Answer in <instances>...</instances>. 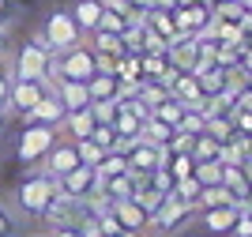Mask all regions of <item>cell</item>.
<instances>
[{"label":"cell","instance_id":"cell-42","mask_svg":"<svg viewBox=\"0 0 252 237\" xmlns=\"http://www.w3.org/2000/svg\"><path fill=\"white\" fill-rule=\"evenodd\" d=\"M245 49H252V27L245 31Z\"/></svg>","mask_w":252,"mask_h":237},{"label":"cell","instance_id":"cell-26","mask_svg":"<svg viewBox=\"0 0 252 237\" xmlns=\"http://www.w3.org/2000/svg\"><path fill=\"white\" fill-rule=\"evenodd\" d=\"M185 109H189V105L181 102V98H173V94H169V98H162V102H158L151 113H155L158 121H166V124H173V128H177L181 117H185Z\"/></svg>","mask_w":252,"mask_h":237},{"label":"cell","instance_id":"cell-20","mask_svg":"<svg viewBox=\"0 0 252 237\" xmlns=\"http://www.w3.org/2000/svg\"><path fill=\"white\" fill-rule=\"evenodd\" d=\"M53 91L61 94L64 109H83V105H91V94H87V83H68V79H57V83H53Z\"/></svg>","mask_w":252,"mask_h":237},{"label":"cell","instance_id":"cell-1","mask_svg":"<svg viewBox=\"0 0 252 237\" xmlns=\"http://www.w3.org/2000/svg\"><path fill=\"white\" fill-rule=\"evenodd\" d=\"M11 207L19 211L23 222H53V218H64V207H72V203L61 196L57 177H49L42 166H34L19 177Z\"/></svg>","mask_w":252,"mask_h":237},{"label":"cell","instance_id":"cell-3","mask_svg":"<svg viewBox=\"0 0 252 237\" xmlns=\"http://www.w3.org/2000/svg\"><path fill=\"white\" fill-rule=\"evenodd\" d=\"M53 61H57V53H53L38 34H31V38L19 45V53L11 57V72L23 75V79H49L53 83Z\"/></svg>","mask_w":252,"mask_h":237},{"label":"cell","instance_id":"cell-13","mask_svg":"<svg viewBox=\"0 0 252 237\" xmlns=\"http://www.w3.org/2000/svg\"><path fill=\"white\" fill-rule=\"evenodd\" d=\"M64 113H68V109H64L61 94H57V91H49V94L42 98V102H38V105L31 109V113H27V121H23V124H45V128H61Z\"/></svg>","mask_w":252,"mask_h":237},{"label":"cell","instance_id":"cell-4","mask_svg":"<svg viewBox=\"0 0 252 237\" xmlns=\"http://www.w3.org/2000/svg\"><path fill=\"white\" fill-rule=\"evenodd\" d=\"M98 72V53L91 41H79L72 49L57 53V61H53V83L57 79H68V83H87L91 75Z\"/></svg>","mask_w":252,"mask_h":237},{"label":"cell","instance_id":"cell-30","mask_svg":"<svg viewBox=\"0 0 252 237\" xmlns=\"http://www.w3.org/2000/svg\"><path fill=\"white\" fill-rule=\"evenodd\" d=\"M166 169L173 173V181H185V177L196 173V158H192V155H169Z\"/></svg>","mask_w":252,"mask_h":237},{"label":"cell","instance_id":"cell-10","mask_svg":"<svg viewBox=\"0 0 252 237\" xmlns=\"http://www.w3.org/2000/svg\"><path fill=\"white\" fill-rule=\"evenodd\" d=\"M75 166H79V151H75V139H68V135H57V143L49 147V155L42 158V169L49 177H57L61 181L64 173H72Z\"/></svg>","mask_w":252,"mask_h":237},{"label":"cell","instance_id":"cell-2","mask_svg":"<svg viewBox=\"0 0 252 237\" xmlns=\"http://www.w3.org/2000/svg\"><path fill=\"white\" fill-rule=\"evenodd\" d=\"M34 34H38L53 53H64V49H72V45H79V41L87 38L68 4H53L42 19H38V31H34Z\"/></svg>","mask_w":252,"mask_h":237},{"label":"cell","instance_id":"cell-19","mask_svg":"<svg viewBox=\"0 0 252 237\" xmlns=\"http://www.w3.org/2000/svg\"><path fill=\"white\" fill-rule=\"evenodd\" d=\"M87 94L91 102H109V98H121V79L113 72H94L87 79Z\"/></svg>","mask_w":252,"mask_h":237},{"label":"cell","instance_id":"cell-36","mask_svg":"<svg viewBox=\"0 0 252 237\" xmlns=\"http://www.w3.org/2000/svg\"><path fill=\"white\" fill-rule=\"evenodd\" d=\"M19 19V0H0V31H11Z\"/></svg>","mask_w":252,"mask_h":237},{"label":"cell","instance_id":"cell-28","mask_svg":"<svg viewBox=\"0 0 252 237\" xmlns=\"http://www.w3.org/2000/svg\"><path fill=\"white\" fill-rule=\"evenodd\" d=\"M94 169H98V177H117V173H128V158H125V151H105V155H102V162H98Z\"/></svg>","mask_w":252,"mask_h":237},{"label":"cell","instance_id":"cell-38","mask_svg":"<svg viewBox=\"0 0 252 237\" xmlns=\"http://www.w3.org/2000/svg\"><path fill=\"white\" fill-rule=\"evenodd\" d=\"M226 237H252V211L249 207H241V215H237V222L230 226Z\"/></svg>","mask_w":252,"mask_h":237},{"label":"cell","instance_id":"cell-31","mask_svg":"<svg viewBox=\"0 0 252 237\" xmlns=\"http://www.w3.org/2000/svg\"><path fill=\"white\" fill-rule=\"evenodd\" d=\"M219 203H233V196H230L222 185H207V188L200 192V200H196V207H200V211H203V207H219Z\"/></svg>","mask_w":252,"mask_h":237},{"label":"cell","instance_id":"cell-39","mask_svg":"<svg viewBox=\"0 0 252 237\" xmlns=\"http://www.w3.org/2000/svg\"><path fill=\"white\" fill-rule=\"evenodd\" d=\"M177 4H181V0H155L158 11H177Z\"/></svg>","mask_w":252,"mask_h":237},{"label":"cell","instance_id":"cell-18","mask_svg":"<svg viewBox=\"0 0 252 237\" xmlns=\"http://www.w3.org/2000/svg\"><path fill=\"white\" fill-rule=\"evenodd\" d=\"M222 188L233 196V203H249V192H252V181L241 166H222Z\"/></svg>","mask_w":252,"mask_h":237},{"label":"cell","instance_id":"cell-6","mask_svg":"<svg viewBox=\"0 0 252 237\" xmlns=\"http://www.w3.org/2000/svg\"><path fill=\"white\" fill-rule=\"evenodd\" d=\"M49 91H53L49 79H23V75H11V87H8V117L27 121V113H31V109L42 102Z\"/></svg>","mask_w":252,"mask_h":237},{"label":"cell","instance_id":"cell-17","mask_svg":"<svg viewBox=\"0 0 252 237\" xmlns=\"http://www.w3.org/2000/svg\"><path fill=\"white\" fill-rule=\"evenodd\" d=\"M113 75L121 79V91L139 87V79H143V61H139V53H121L113 61Z\"/></svg>","mask_w":252,"mask_h":237},{"label":"cell","instance_id":"cell-25","mask_svg":"<svg viewBox=\"0 0 252 237\" xmlns=\"http://www.w3.org/2000/svg\"><path fill=\"white\" fill-rule=\"evenodd\" d=\"M23 234V218L19 211L11 207V200L0 196V237H19Z\"/></svg>","mask_w":252,"mask_h":237},{"label":"cell","instance_id":"cell-5","mask_svg":"<svg viewBox=\"0 0 252 237\" xmlns=\"http://www.w3.org/2000/svg\"><path fill=\"white\" fill-rule=\"evenodd\" d=\"M61 128H45V124H23L19 139H15V158H19L27 169L42 166V158L49 155V147L57 143Z\"/></svg>","mask_w":252,"mask_h":237},{"label":"cell","instance_id":"cell-23","mask_svg":"<svg viewBox=\"0 0 252 237\" xmlns=\"http://www.w3.org/2000/svg\"><path fill=\"white\" fill-rule=\"evenodd\" d=\"M203 132H207L211 139H219V143H230L233 135H237V128H233V113H230V109H222V113L207 117V128H203Z\"/></svg>","mask_w":252,"mask_h":237},{"label":"cell","instance_id":"cell-33","mask_svg":"<svg viewBox=\"0 0 252 237\" xmlns=\"http://www.w3.org/2000/svg\"><path fill=\"white\" fill-rule=\"evenodd\" d=\"M196 181H200L203 188L222 185V162H196Z\"/></svg>","mask_w":252,"mask_h":237},{"label":"cell","instance_id":"cell-40","mask_svg":"<svg viewBox=\"0 0 252 237\" xmlns=\"http://www.w3.org/2000/svg\"><path fill=\"white\" fill-rule=\"evenodd\" d=\"M8 121H11L8 109H0V139H4V132H8Z\"/></svg>","mask_w":252,"mask_h":237},{"label":"cell","instance_id":"cell-16","mask_svg":"<svg viewBox=\"0 0 252 237\" xmlns=\"http://www.w3.org/2000/svg\"><path fill=\"white\" fill-rule=\"evenodd\" d=\"M75 15V23L83 27V34H94L102 27V15H105V0H72L68 4Z\"/></svg>","mask_w":252,"mask_h":237},{"label":"cell","instance_id":"cell-34","mask_svg":"<svg viewBox=\"0 0 252 237\" xmlns=\"http://www.w3.org/2000/svg\"><path fill=\"white\" fill-rule=\"evenodd\" d=\"M75 151H79V162H87V166H98V162H102V155H105L91 135H87V139H75Z\"/></svg>","mask_w":252,"mask_h":237},{"label":"cell","instance_id":"cell-35","mask_svg":"<svg viewBox=\"0 0 252 237\" xmlns=\"http://www.w3.org/2000/svg\"><path fill=\"white\" fill-rule=\"evenodd\" d=\"M117 105H121V98H109V102H91V109H94V121H98V124H113Z\"/></svg>","mask_w":252,"mask_h":237},{"label":"cell","instance_id":"cell-41","mask_svg":"<svg viewBox=\"0 0 252 237\" xmlns=\"http://www.w3.org/2000/svg\"><path fill=\"white\" fill-rule=\"evenodd\" d=\"M8 53V31H0V57Z\"/></svg>","mask_w":252,"mask_h":237},{"label":"cell","instance_id":"cell-22","mask_svg":"<svg viewBox=\"0 0 252 237\" xmlns=\"http://www.w3.org/2000/svg\"><path fill=\"white\" fill-rule=\"evenodd\" d=\"M173 124H166V121H158L155 113L143 121V132H139V139H147V143H155V147H169V139H173Z\"/></svg>","mask_w":252,"mask_h":237},{"label":"cell","instance_id":"cell-46","mask_svg":"<svg viewBox=\"0 0 252 237\" xmlns=\"http://www.w3.org/2000/svg\"><path fill=\"white\" fill-rule=\"evenodd\" d=\"M105 4H113V0H105Z\"/></svg>","mask_w":252,"mask_h":237},{"label":"cell","instance_id":"cell-45","mask_svg":"<svg viewBox=\"0 0 252 237\" xmlns=\"http://www.w3.org/2000/svg\"><path fill=\"white\" fill-rule=\"evenodd\" d=\"M245 207H249V211H252V192H249V203H245Z\"/></svg>","mask_w":252,"mask_h":237},{"label":"cell","instance_id":"cell-12","mask_svg":"<svg viewBox=\"0 0 252 237\" xmlns=\"http://www.w3.org/2000/svg\"><path fill=\"white\" fill-rule=\"evenodd\" d=\"M113 215H117V226L125 230V234H132V237H143V234H147L151 215L132 196H128V200H117V203H113Z\"/></svg>","mask_w":252,"mask_h":237},{"label":"cell","instance_id":"cell-29","mask_svg":"<svg viewBox=\"0 0 252 237\" xmlns=\"http://www.w3.org/2000/svg\"><path fill=\"white\" fill-rule=\"evenodd\" d=\"M200 192H203V185L196 181V173H192V177H185V181H177V185H173V196H177L181 203H189V207H196Z\"/></svg>","mask_w":252,"mask_h":237},{"label":"cell","instance_id":"cell-7","mask_svg":"<svg viewBox=\"0 0 252 237\" xmlns=\"http://www.w3.org/2000/svg\"><path fill=\"white\" fill-rule=\"evenodd\" d=\"M189 215H192V207H189V203H181V200L169 192V196L155 207V215H151L147 230H151L155 237H169V234H177V230H185Z\"/></svg>","mask_w":252,"mask_h":237},{"label":"cell","instance_id":"cell-37","mask_svg":"<svg viewBox=\"0 0 252 237\" xmlns=\"http://www.w3.org/2000/svg\"><path fill=\"white\" fill-rule=\"evenodd\" d=\"M91 139H94L102 151H113V147H117V132H113V124H98L94 132H91Z\"/></svg>","mask_w":252,"mask_h":237},{"label":"cell","instance_id":"cell-43","mask_svg":"<svg viewBox=\"0 0 252 237\" xmlns=\"http://www.w3.org/2000/svg\"><path fill=\"white\" fill-rule=\"evenodd\" d=\"M98 237H132V234H125V230H117V234H98Z\"/></svg>","mask_w":252,"mask_h":237},{"label":"cell","instance_id":"cell-15","mask_svg":"<svg viewBox=\"0 0 252 237\" xmlns=\"http://www.w3.org/2000/svg\"><path fill=\"white\" fill-rule=\"evenodd\" d=\"M169 94L181 98L185 105H200L203 98H207L203 87H200V75H192V72H173L169 75Z\"/></svg>","mask_w":252,"mask_h":237},{"label":"cell","instance_id":"cell-8","mask_svg":"<svg viewBox=\"0 0 252 237\" xmlns=\"http://www.w3.org/2000/svg\"><path fill=\"white\" fill-rule=\"evenodd\" d=\"M57 185H61V196L68 200V203H87L91 196H98V169L79 162L72 173H64Z\"/></svg>","mask_w":252,"mask_h":237},{"label":"cell","instance_id":"cell-14","mask_svg":"<svg viewBox=\"0 0 252 237\" xmlns=\"http://www.w3.org/2000/svg\"><path fill=\"white\" fill-rule=\"evenodd\" d=\"M98 128L94 121V109L91 105H83V109H68L61 121V135H68V139H87V135Z\"/></svg>","mask_w":252,"mask_h":237},{"label":"cell","instance_id":"cell-24","mask_svg":"<svg viewBox=\"0 0 252 237\" xmlns=\"http://www.w3.org/2000/svg\"><path fill=\"white\" fill-rule=\"evenodd\" d=\"M196 162H219V155H222V143L219 139H211L207 132H200L196 139H192V151H189Z\"/></svg>","mask_w":252,"mask_h":237},{"label":"cell","instance_id":"cell-44","mask_svg":"<svg viewBox=\"0 0 252 237\" xmlns=\"http://www.w3.org/2000/svg\"><path fill=\"white\" fill-rule=\"evenodd\" d=\"M19 237H45V234H19Z\"/></svg>","mask_w":252,"mask_h":237},{"label":"cell","instance_id":"cell-27","mask_svg":"<svg viewBox=\"0 0 252 237\" xmlns=\"http://www.w3.org/2000/svg\"><path fill=\"white\" fill-rule=\"evenodd\" d=\"M45 237H87V226L79 222V218H53V222H45Z\"/></svg>","mask_w":252,"mask_h":237},{"label":"cell","instance_id":"cell-21","mask_svg":"<svg viewBox=\"0 0 252 237\" xmlns=\"http://www.w3.org/2000/svg\"><path fill=\"white\" fill-rule=\"evenodd\" d=\"M87 41H91V45H94V53L98 57H121V53H128L125 49V38H121V34H113V31H94V34H87Z\"/></svg>","mask_w":252,"mask_h":237},{"label":"cell","instance_id":"cell-11","mask_svg":"<svg viewBox=\"0 0 252 237\" xmlns=\"http://www.w3.org/2000/svg\"><path fill=\"white\" fill-rule=\"evenodd\" d=\"M245 203H219V207H203L200 211V222L203 230H207L211 237H226L230 234V226L237 222V215H241Z\"/></svg>","mask_w":252,"mask_h":237},{"label":"cell","instance_id":"cell-9","mask_svg":"<svg viewBox=\"0 0 252 237\" xmlns=\"http://www.w3.org/2000/svg\"><path fill=\"white\" fill-rule=\"evenodd\" d=\"M211 19H215V8H207V4H200V0H185V4H177V11H173L177 31H181V34H189V38H200V34H207Z\"/></svg>","mask_w":252,"mask_h":237},{"label":"cell","instance_id":"cell-32","mask_svg":"<svg viewBox=\"0 0 252 237\" xmlns=\"http://www.w3.org/2000/svg\"><path fill=\"white\" fill-rule=\"evenodd\" d=\"M203 128H207V117L196 109V105H189L185 109V117H181V124H177V132H189V135H200Z\"/></svg>","mask_w":252,"mask_h":237}]
</instances>
